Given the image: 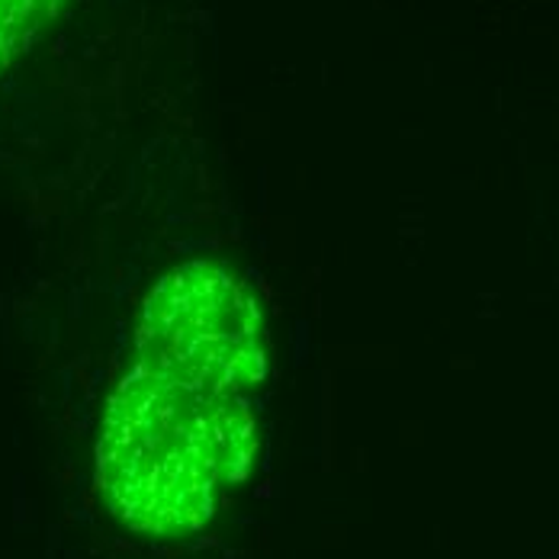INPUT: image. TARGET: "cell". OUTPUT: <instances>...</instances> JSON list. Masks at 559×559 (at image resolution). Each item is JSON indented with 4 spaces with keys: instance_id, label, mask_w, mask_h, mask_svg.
I'll return each instance as SVG.
<instances>
[{
    "instance_id": "cell-1",
    "label": "cell",
    "mask_w": 559,
    "mask_h": 559,
    "mask_svg": "<svg viewBox=\"0 0 559 559\" xmlns=\"http://www.w3.org/2000/svg\"><path fill=\"white\" fill-rule=\"evenodd\" d=\"M251 456L254 415L245 395L132 367L107 405L97 476L126 527L180 537L216 514Z\"/></svg>"
},
{
    "instance_id": "cell-3",
    "label": "cell",
    "mask_w": 559,
    "mask_h": 559,
    "mask_svg": "<svg viewBox=\"0 0 559 559\" xmlns=\"http://www.w3.org/2000/svg\"><path fill=\"white\" fill-rule=\"evenodd\" d=\"M56 7L58 0H0V68L33 43Z\"/></svg>"
},
{
    "instance_id": "cell-2",
    "label": "cell",
    "mask_w": 559,
    "mask_h": 559,
    "mask_svg": "<svg viewBox=\"0 0 559 559\" xmlns=\"http://www.w3.org/2000/svg\"><path fill=\"white\" fill-rule=\"evenodd\" d=\"M135 367L203 390H254L267 377V337L254 296L223 264L174 267L142 306Z\"/></svg>"
}]
</instances>
